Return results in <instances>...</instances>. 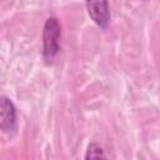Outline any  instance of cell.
Listing matches in <instances>:
<instances>
[{"mask_svg": "<svg viewBox=\"0 0 160 160\" xmlns=\"http://www.w3.org/2000/svg\"><path fill=\"white\" fill-rule=\"evenodd\" d=\"M61 25L55 16L46 19L42 29V58L46 62H51L60 50Z\"/></svg>", "mask_w": 160, "mask_h": 160, "instance_id": "obj_1", "label": "cell"}, {"mask_svg": "<svg viewBox=\"0 0 160 160\" xmlns=\"http://www.w3.org/2000/svg\"><path fill=\"white\" fill-rule=\"evenodd\" d=\"M18 128L16 108L10 98L0 96V130L6 134L15 132Z\"/></svg>", "mask_w": 160, "mask_h": 160, "instance_id": "obj_3", "label": "cell"}, {"mask_svg": "<svg viewBox=\"0 0 160 160\" xmlns=\"http://www.w3.org/2000/svg\"><path fill=\"white\" fill-rule=\"evenodd\" d=\"M100 158H106L104 150L96 142L89 144L86 154H85V159H100Z\"/></svg>", "mask_w": 160, "mask_h": 160, "instance_id": "obj_4", "label": "cell"}, {"mask_svg": "<svg viewBox=\"0 0 160 160\" xmlns=\"http://www.w3.org/2000/svg\"><path fill=\"white\" fill-rule=\"evenodd\" d=\"M86 10L90 19L102 30H106L110 24V8L108 0H85Z\"/></svg>", "mask_w": 160, "mask_h": 160, "instance_id": "obj_2", "label": "cell"}]
</instances>
